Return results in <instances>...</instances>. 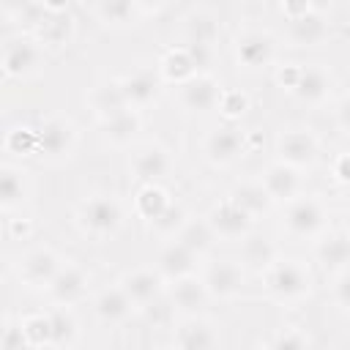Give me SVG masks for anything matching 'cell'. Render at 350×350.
Wrapping results in <instances>:
<instances>
[{"instance_id":"cell-2","label":"cell","mask_w":350,"mask_h":350,"mask_svg":"<svg viewBox=\"0 0 350 350\" xmlns=\"http://www.w3.org/2000/svg\"><path fill=\"white\" fill-rule=\"evenodd\" d=\"M287 16V38L293 46H320L328 38L325 5L317 3H284Z\"/></svg>"},{"instance_id":"cell-37","label":"cell","mask_w":350,"mask_h":350,"mask_svg":"<svg viewBox=\"0 0 350 350\" xmlns=\"http://www.w3.org/2000/svg\"><path fill=\"white\" fill-rule=\"evenodd\" d=\"M22 331L30 342V347L52 345V328H49V314H27L22 320Z\"/></svg>"},{"instance_id":"cell-40","label":"cell","mask_w":350,"mask_h":350,"mask_svg":"<svg viewBox=\"0 0 350 350\" xmlns=\"http://www.w3.org/2000/svg\"><path fill=\"white\" fill-rule=\"evenodd\" d=\"M219 109H221V115L227 120H235V118H241L249 109V96L243 90H221Z\"/></svg>"},{"instance_id":"cell-49","label":"cell","mask_w":350,"mask_h":350,"mask_svg":"<svg viewBox=\"0 0 350 350\" xmlns=\"http://www.w3.org/2000/svg\"><path fill=\"white\" fill-rule=\"evenodd\" d=\"M172 350H175V347H172Z\"/></svg>"},{"instance_id":"cell-33","label":"cell","mask_w":350,"mask_h":350,"mask_svg":"<svg viewBox=\"0 0 350 350\" xmlns=\"http://www.w3.org/2000/svg\"><path fill=\"white\" fill-rule=\"evenodd\" d=\"M175 241H180L183 246H189L194 254H202V252H208L213 246L216 235H213V230H211V224L205 219H200V221L194 219V221H186L183 224V230L178 232Z\"/></svg>"},{"instance_id":"cell-20","label":"cell","mask_w":350,"mask_h":350,"mask_svg":"<svg viewBox=\"0 0 350 350\" xmlns=\"http://www.w3.org/2000/svg\"><path fill=\"white\" fill-rule=\"evenodd\" d=\"M265 194L271 197V202H293L295 197H301V175L298 170L282 164V161H273L265 167L262 178H260Z\"/></svg>"},{"instance_id":"cell-14","label":"cell","mask_w":350,"mask_h":350,"mask_svg":"<svg viewBox=\"0 0 350 350\" xmlns=\"http://www.w3.org/2000/svg\"><path fill=\"white\" fill-rule=\"evenodd\" d=\"M60 268H63V265H60L57 254H55L52 249H46V246H38V249L25 252V254L19 257V265H16L19 279H22L27 287H49Z\"/></svg>"},{"instance_id":"cell-6","label":"cell","mask_w":350,"mask_h":350,"mask_svg":"<svg viewBox=\"0 0 350 350\" xmlns=\"http://www.w3.org/2000/svg\"><path fill=\"white\" fill-rule=\"evenodd\" d=\"M325 227V208L317 197H295L284 208V230L295 238H314Z\"/></svg>"},{"instance_id":"cell-34","label":"cell","mask_w":350,"mask_h":350,"mask_svg":"<svg viewBox=\"0 0 350 350\" xmlns=\"http://www.w3.org/2000/svg\"><path fill=\"white\" fill-rule=\"evenodd\" d=\"M216 19L205 11H194L186 19V44H202V46H213L216 41Z\"/></svg>"},{"instance_id":"cell-45","label":"cell","mask_w":350,"mask_h":350,"mask_svg":"<svg viewBox=\"0 0 350 350\" xmlns=\"http://www.w3.org/2000/svg\"><path fill=\"white\" fill-rule=\"evenodd\" d=\"M334 178H336L339 183L350 186V153L336 156V161H334Z\"/></svg>"},{"instance_id":"cell-30","label":"cell","mask_w":350,"mask_h":350,"mask_svg":"<svg viewBox=\"0 0 350 350\" xmlns=\"http://www.w3.org/2000/svg\"><path fill=\"white\" fill-rule=\"evenodd\" d=\"M230 200H232L235 205H241L252 219H257L260 213H265V211L271 208V197L265 194V189H262V183H260V180L238 183V186L232 189Z\"/></svg>"},{"instance_id":"cell-8","label":"cell","mask_w":350,"mask_h":350,"mask_svg":"<svg viewBox=\"0 0 350 350\" xmlns=\"http://www.w3.org/2000/svg\"><path fill=\"white\" fill-rule=\"evenodd\" d=\"M331 90H334V77L325 66L320 63H309V66H301L298 63V71H295V82L290 88V93L306 104V107H320L331 98Z\"/></svg>"},{"instance_id":"cell-1","label":"cell","mask_w":350,"mask_h":350,"mask_svg":"<svg viewBox=\"0 0 350 350\" xmlns=\"http://www.w3.org/2000/svg\"><path fill=\"white\" fill-rule=\"evenodd\" d=\"M262 287L265 293L279 304H295L309 295L312 290V273L301 260H284L276 257L262 271Z\"/></svg>"},{"instance_id":"cell-32","label":"cell","mask_w":350,"mask_h":350,"mask_svg":"<svg viewBox=\"0 0 350 350\" xmlns=\"http://www.w3.org/2000/svg\"><path fill=\"white\" fill-rule=\"evenodd\" d=\"M170 205H172V202H170L167 191H164L159 183H145V186L137 191V200H134L137 213H139L142 219H148L150 224H153Z\"/></svg>"},{"instance_id":"cell-24","label":"cell","mask_w":350,"mask_h":350,"mask_svg":"<svg viewBox=\"0 0 350 350\" xmlns=\"http://www.w3.org/2000/svg\"><path fill=\"white\" fill-rule=\"evenodd\" d=\"M197 257H200V254H194L189 246H183L180 241H172V243H167V246L161 249V254H159V273H161L164 279H172V282L186 279V276L194 273Z\"/></svg>"},{"instance_id":"cell-18","label":"cell","mask_w":350,"mask_h":350,"mask_svg":"<svg viewBox=\"0 0 350 350\" xmlns=\"http://www.w3.org/2000/svg\"><path fill=\"white\" fill-rule=\"evenodd\" d=\"M178 96H180V104H183L189 112H208V109L219 107L221 85H219V79L211 77V74H197V77H191L189 82L180 85Z\"/></svg>"},{"instance_id":"cell-47","label":"cell","mask_w":350,"mask_h":350,"mask_svg":"<svg viewBox=\"0 0 350 350\" xmlns=\"http://www.w3.org/2000/svg\"><path fill=\"white\" fill-rule=\"evenodd\" d=\"M345 235L350 238V208L345 211Z\"/></svg>"},{"instance_id":"cell-10","label":"cell","mask_w":350,"mask_h":350,"mask_svg":"<svg viewBox=\"0 0 350 350\" xmlns=\"http://www.w3.org/2000/svg\"><path fill=\"white\" fill-rule=\"evenodd\" d=\"M246 150V137L238 126L227 123L213 129L205 139H202V156L208 159V164L213 167H230L232 161H238Z\"/></svg>"},{"instance_id":"cell-42","label":"cell","mask_w":350,"mask_h":350,"mask_svg":"<svg viewBox=\"0 0 350 350\" xmlns=\"http://www.w3.org/2000/svg\"><path fill=\"white\" fill-rule=\"evenodd\" d=\"M331 295H334V304L345 312H350V265L339 268L336 276H334V287H331Z\"/></svg>"},{"instance_id":"cell-15","label":"cell","mask_w":350,"mask_h":350,"mask_svg":"<svg viewBox=\"0 0 350 350\" xmlns=\"http://www.w3.org/2000/svg\"><path fill=\"white\" fill-rule=\"evenodd\" d=\"M88 11L93 14V19L98 25L112 27V30L134 27L148 14V8L142 3H134V0H101V3H93Z\"/></svg>"},{"instance_id":"cell-29","label":"cell","mask_w":350,"mask_h":350,"mask_svg":"<svg viewBox=\"0 0 350 350\" xmlns=\"http://www.w3.org/2000/svg\"><path fill=\"white\" fill-rule=\"evenodd\" d=\"M170 298H172V306L183 309V312H197L200 306H205L208 301V287L202 279L197 276H186V279H178L170 290Z\"/></svg>"},{"instance_id":"cell-26","label":"cell","mask_w":350,"mask_h":350,"mask_svg":"<svg viewBox=\"0 0 350 350\" xmlns=\"http://www.w3.org/2000/svg\"><path fill=\"white\" fill-rule=\"evenodd\" d=\"M197 74H200V71H197V66H194V60H191V55H189L186 46L170 49V52L161 57V63H159V77L167 79V82H175L178 88H180L183 82H189L191 77H197Z\"/></svg>"},{"instance_id":"cell-35","label":"cell","mask_w":350,"mask_h":350,"mask_svg":"<svg viewBox=\"0 0 350 350\" xmlns=\"http://www.w3.org/2000/svg\"><path fill=\"white\" fill-rule=\"evenodd\" d=\"M241 252H243V262H249V265H254L260 271H265L276 260V246L268 238H260V235H249L243 241Z\"/></svg>"},{"instance_id":"cell-23","label":"cell","mask_w":350,"mask_h":350,"mask_svg":"<svg viewBox=\"0 0 350 350\" xmlns=\"http://www.w3.org/2000/svg\"><path fill=\"white\" fill-rule=\"evenodd\" d=\"M216 331L208 320L189 314L175 325V350H213Z\"/></svg>"},{"instance_id":"cell-25","label":"cell","mask_w":350,"mask_h":350,"mask_svg":"<svg viewBox=\"0 0 350 350\" xmlns=\"http://www.w3.org/2000/svg\"><path fill=\"white\" fill-rule=\"evenodd\" d=\"M134 304L129 301V295L123 293V287H104L96 298H93V312L101 323L107 325H118V323H126L129 314H131Z\"/></svg>"},{"instance_id":"cell-16","label":"cell","mask_w":350,"mask_h":350,"mask_svg":"<svg viewBox=\"0 0 350 350\" xmlns=\"http://www.w3.org/2000/svg\"><path fill=\"white\" fill-rule=\"evenodd\" d=\"M120 287L129 295V301L134 304V309H148L150 304L159 301V295L164 290V276L153 268H137L120 279Z\"/></svg>"},{"instance_id":"cell-43","label":"cell","mask_w":350,"mask_h":350,"mask_svg":"<svg viewBox=\"0 0 350 350\" xmlns=\"http://www.w3.org/2000/svg\"><path fill=\"white\" fill-rule=\"evenodd\" d=\"M30 342L22 331V323H11L5 320V331H3V350H27Z\"/></svg>"},{"instance_id":"cell-12","label":"cell","mask_w":350,"mask_h":350,"mask_svg":"<svg viewBox=\"0 0 350 350\" xmlns=\"http://www.w3.org/2000/svg\"><path fill=\"white\" fill-rule=\"evenodd\" d=\"M129 167H131L134 178L142 180V186H145V183H159L161 178H167L172 170V159H170V150L161 148L159 142H145V145L134 148Z\"/></svg>"},{"instance_id":"cell-5","label":"cell","mask_w":350,"mask_h":350,"mask_svg":"<svg viewBox=\"0 0 350 350\" xmlns=\"http://www.w3.org/2000/svg\"><path fill=\"white\" fill-rule=\"evenodd\" d=\"M36 131H38V153L49 161L66 159L77 145V126L66 115H49L46 120H41Z\"/></svg>"},{"instance_id":"cell-28","label":"cell","mask_w":350,"mask_h":350,"mask_svg":"<svg viewBox=\"0 0 350 350\" xmlns=\"http://www.w3.org/2000/svg\"><path fill=\"white\" fill-rule=\"evenodd\" d=\"M27 197V178L19 167L14 164H3L0 170V202H3V211H14L25 202Z\"/></svg>"},{"instance_id":"cell-4","label":"cell","mask_w":350,"mask_h":350,"mask_svg":"<svg viewBox=\"0 0 350 350\" xmlns=\"http://www.w3.org/2000/svg\"><path fill=\"white\" fill-rule=\"evenodd\" d=\"M276 57V41L268 30L260 27H246L243 33H238L235 38V60L238 68L246 71H260L265 66H271Z\"/></svg>"},{"instance_id":"cell-17","label":"cell","mask_w":350,"mask_h":350,"mask_svg":"<svg viewBox=\"0 0 350 350\" xmlns=\"http://www.w3.org/2000/svg\"><path fill=\"white\" fill-rule=\"evenodd\" d=\"M123 96H126V104L131 109H142L148 104H153L161 93V77L153 71V68H137L126 77L118 79Z\"/></svg>"},{"instance_id":"cell-41","label":"cell","mask_w":350,"mask_h":350,"mask_svg":"<svg viewBox=\"0 0 350 350\" xmlns=\"http://www.w3.org/2000/svg\"><path fill=\"white\" fill-rule=\"evenodd\" d=\"M268 350H309V339H306L298 328H282V331L271 339Z\"/></svg>"},{"instance_id":"cell-19","label":"cell","mask_w":350,"mask_h":350,"mask_svg":"<svg viewBox=\"0 0 350 350\" xmlns=\"http://www.w3.org/2000/svg\"><path fill=\"white\" fill-rule=\"evenodd\" d=\"M205 287H208V295L213 298H235L246 282V273L238 262L232 260H219V262H211L205 268V276H202Z\"/></svg>"},{"instance_id":"cell-48","label":"cell","mask_w":350,"mask_h":350,"mask_svg":"<svg viewBox=\"0 0 350 350\" xmlns=\"http://www.w3.org/2000/svg\"><path fill=\"white\" fill-rule=\"evenodd\" d=\"M254 350H268V347H254Z\"/></svg>"},{"instance_id":"cell-11","label":"cell","mask_w":350,"mask_h":350,"mask_svg":"<svg viewBox=\"0 0 350 350\" xmlns=\"http://www.w3.org/2000/svg\"><path fill=\"white\" fill-rule=\"evenodd\" d=\"M205 221L211 224L213 235L221 238V241H246L249 232H252V221L254 219L241 205H235L227 197V200H221V202H216L211 208V213L205 216Z\"/></svg>"},{"instance_id":"cell-46","label":"cell","mask_w":350,"mask_h":350,"mask_svg":"<svg viewBox=\"0 0 350 350\" xmlns=\"http://www.w3.org/2000/svg\"><path fill=\"white\" fill-rule=\"evenodd\" d=\"M11 227H14V232H22V235L30 232V221H27V219H25L22 224H19V221H11Z\"/></svg>"},{"instance_id":"cell-7","label":"cell","mask_w":350,"mask_h":350,"mask_svg":"<svg viewBox=\"0 0 350 350\" xmlns=\"http://www.w3.org/2000/svg\"><path fill=\"white\" fill-rule=\"evenodd\" d=\"M276 153L279 161L293 167V170H306L317 161L320 156V142L312 131L306 129H287L276 137Z\"/></svg>"},{"instance_id":"cell-39","label":"cell","mask_w":350,"mask_h":350,"mask_svg":"<svg viewBox=\"0 0 350 350\" xmlns=\"http://www.w3.org/2000/svg\"><path fill=\"white\" fill-rule=\"evenodd\" d=\"M5 148L11 150V153H33V150H38V131L36 129H22V126H16V129H11L8 134H5Z\"/></svg>"},{"instance_id":"cell-31","label":"cell","mask_w":350,"mask_h":350,"mask_svg":"<svg viewBox=\"0 0 350 350\" xmlns=\"http://www.w3.org/2000/svg\"><path fill=\"white\" fill-rule=\"evenodd\" d=\"M139 126H142V120H139L137 109H126L123 115H118V118L101 123V129H104V139L112 142V145H118V148L129 145V142L137 137Z\"/></svg>"},{"instance_id":"cell-3","label":"cell","mask_w":350,"mask_h":350,"mask_svg":"<svg viewBox=\"0 0 350 350\" xmlns=\"http://www.w3.org/2000/svg\"><path fill=\"white\" fill-rule=\"evenodd\" d=\"M77 224L90 238H112L123 227V205L112 194H93L77 208Z\"/></svg>"},{"instance_id":"cell-44","label":"cell","mask_w":350,"mask_h":350,"mask_svg":"<svg viewBox=\"0 0 350 350\" xmlns=\"http://www.w3.org/2000/svg\"><path fill=\"white\" fill-rule=\"evenodd\" d=\"M334 120H336V126H339L345 134H350V93L336 101V107H334Z\"/></svg>"},{"instance_id":"cell-38","label":"cell","mask_w":350,"mask_h":350,"mask_svg":"<svg viewBox=\"0 0 350 350\" xmlns=\"http://www.w3.org/2000/svg\"><path fill=\"white\" fill-rule=\"evenodd\" d=\"M183 224H186V213H183V208L180 205H170L150 227L159 232V235H167V238H178V232L183 230Z\"/></svg>"},{"instance_id":"cell-9","label":"cell","mask_w":350,"mask_h":350,"mask_svg":"<svg viewBox=\"0 0 350 350\" xmlns=\"http://www.w3.org/2000/svg\"><path fill=\"white\" fill-rule=\"evenodd\" d=\"M44 49L30 36H14L3 44V74L5 77H30L41 68Z\"/></svg>"},{"instance_id":"cell-13","label":"cell","mask_w":350,"mask_h":350,"mask_svg":"<svg viewBox=\"0 0 350 350\" xmlns=\"http://www.w3.org/2000/svg\"><path fill=\"white\" fill-rule=\"evenodd\" d=\"M44 22L36 27V41L49 49H63L74 36V19L68 14L66 3H44Z\"/></svg>"},{"instance_id":"cell-36","label":"cell","mask_w":350,"mask_h":350,"mask_svg":"<svg viewBox=\"0 0 350 350\" xmlns=\"http://www.w3.org/2000/svg\"><path fill=\"white\" fill-rule=\"evenodd\" d=\"M49 328H52V345H55V347H60V345H71L74 336H77V331H79L77 317H74L66 306L49 312Z\"/></svg>"},{"instance_id":"cell-27","label":"cell","mask_w":350,"mask_h":350,"mask_svg":"<svg viewBox=\"0 0 350 350\" xmlns=\"http://www.w3.org/2000/svg\"><path fill=\"white\" fill-rule=\"evenodd\" d=\"M314 257L323 268H345L350 265V238L345 232H334L317 241Z\"/></svg>"},{"instance_id":"cell-22","label":"cell","mask_w":350,"mask_h":350,"mask_svg":"<svg viewBox=\"0 0 350 350\" xmlns=\"http://www.w3.org/2000/svg\"><path fill=\"white\" fill-rule=\"evenodd\" d=\"M46 293H49V298H52L55 304L71 306V304L82 301V295L88 293V273H85L79 265L68 262V265H63V268L57 271V276L52 279V284L46 287Z\"/></svg>"},{"instance_id":"cell-21","label":"cell","mask_w":350,"mask_h":350,"mask_svg":"<svg viewBox=\"0 0 350 350\" xmlns=\"http://www.w3.org/2000/svg\"><path fill=\"white\" fill-rule=\"evenodd\" d=\"M88 107L96 112V118L101 123L123 115L126 109H131L126 104V96L118 85V79H104V82H96L90 90H88Z\"/></svg>"}]
</instances>
